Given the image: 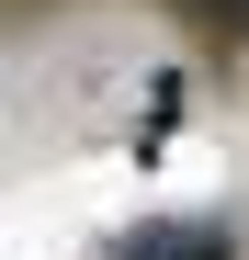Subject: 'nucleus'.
<instances>
[{
    "label": "nucleus",
    "mask_w": 249,
    "mask_h": 260,
    "mask_svg": "<svg viewBox=\"0 0 249 260\" xmlns=\"http://www.w3.org/2000/svg\"><path fill=\"white\" fill-rule=\"evenodd\" d=\"M113 260H238V238H227V226H193V215H170V226L113 238Z\"/></svg>",
    "instance_id": "obj_1"
},
{
    "label": "nucleus",
    "mask_w": 249,
    "mask_h": 260,
    "mask_svg": "<svg viewBox=\"0 0 249 260\" xmlns=\"http://www.w3.org/2000/svg\"><path fill=\"white\" fill-rule=\"evenodd\" d=\"M193 23H215V34H249V0H181Z\"/></svg>",
    "instance_id": "obj_2"
}]
</instances>
